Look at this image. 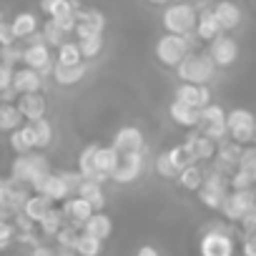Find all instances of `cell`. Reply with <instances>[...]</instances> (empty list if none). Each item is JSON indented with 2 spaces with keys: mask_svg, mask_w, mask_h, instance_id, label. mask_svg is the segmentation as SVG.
Returning <instances> with one entry per match:
<instances>
[{
  "mask_svg": "<svg viewBox=\"0 0 256 256\" xmlns=\"http://www.w3.org/2000/svg\"><path fill=\"white\" fill-rule=\"evenodd\" d=\"M176 73H178V78H181L184 83L206 86V83L214 78V73H216V63H214V58H211L208 53L194 50V53H188V56L178 63Z\"/></svg>",
  "mask_w": 256,
  "mask_h": 256,
  "instance_id": "6da1fadb",
  "label": "cell"
},
{
  "mask_svg": "<svg viewBox=\"0 0 256 256\" xmlns=\"http://www.w3.org/2000/svg\"><path fill=\"white\" fill-rule=\"evenodd\" d=\"M196 23H198V13L191 3H174L164 13V28L166 33H174V36L196 33Z\"/></svg>",
  "mask_w": 256,
  "mask_h": 256,
  "instance_id": "7a4b0ae2",
  "label": "cell"
},
{
  "mask_svg": "<svg viewBox=\"0 0 256 256\" xmlns=\"http://www.w3.org/2000/svg\"><path fill=\"white\" fill-rule=\"evenodd\" d=\"M226 128H228V138L236 141L238 146H254L256 138V116L246 108H234L226 116Z\"/></svg>",
  "mask_w": 256,
  "mask_h": 256,
  "instance_id": "3957f363",
  "label": "cell"
},
{
  "mask_svg": "<svg viewBox=\"0 0 256 256\" xmlns=\"http://www.w3.org/2000/svg\"><path fill=\"white\" fill-rule=\"evenodd\" d=\"M50 174V166L46 161V156L40 154H26V156H18L13 161V168H10V178L26 184V186H33L40 176Z\"/></svg>",
  "mask_w": 256,
  "mask_h": 256,
  "instance_id": "277c9868",
  "label": "cell"
},
{
  "mask_svg": "<svg viewBox=\"0 0 256 256\" xmlns=\"http://www.w3.org/2000/svg\"><path fill=\"white\" fill-rule=\"evenodd\" d=\"M188 53H194V50L188 48L186 36L166 33V36H161L158 43H156V58H158L166 68H178V63H181Z\"/></svg>",
  "mask_w": 256,
  "mask_h": 256,
  "instance_id": "5b68a950",
  "label": "cell"
},
{
  "mask_svg": "<svg viewBox=\"0 0 256 256\" xmlns=\"http://www.w3.org/2000/svg\"><path fill=\"white\" fill-rule=\"evenodd\" d=\"M28 46L23 48V63L28 66V68H33V70H38V73H53V58H50V46L43 40V36H30L28 40H26Z\"/></svg>",
  "mask_w": 256,
  "mask_h": 256,
  "instance_id": "8992f818",
  "label": "cell"
},
{
  "mask_svg": "<svg viewBox=\"0 0 256 256\" xmlns=\"http://www.w3.org/2000/svg\"><path fill=\"white\" fill-rule=\"evenodd\" d=\"M226 116L221 106L208 103L201 113H198V131L214 141H224L228 136V128H226Z\"/></svg>",
  "mask_w": 256,
  "mask_h": 256,
  "instance_id": "52a82bcc",
  "label": "cell"
},
{
  "mask_svg": "<svg viewBox=\"0 0 256 256\" xmlns=\"http://www.w3.org/2000/svg\"><path fill=\"white\" fill-rule=\"evenodd\" d=\"M36 194H43V196H48L50 201H66V198H70L73 196V188H70V184L66 181V176L63 174H46V176H40L33 186H30Z\"/></svg>",
  "mask_w": 256,
  "mask_h": 256,
  "instance_id": "ba28073f",
  "label": "cell"
},
{
  "mask_svg": "<svg viewBox=\"0 0 256 256\" xmlns=\"http://www.w3.org/2000/svg\"><path fill=\"white\" fill-rule=\"evenodd\" d=\"M256 206V191H228L221 214L228 221H244V216Z\"/></svg>",
  "mask_w": 256,
  "mask_h": 256,
  "instance_id": "9c48e42d",
  "label": "cell"
},
{
  "mask_svg": "<svg viewBox=\"0 0 256 256\" xmlns=\"http://www.w3.org/2000/svg\"><path fill=\"white\" fill-rule=\"evenodd\" d=\"M141 171H144V154H120L110 178L116 184H134L141 176Z\"/></svg>",
  "mask_w": 256,
  "mask_h": 256,
  "instance_id": "30bf717a",
  "label": "cell"
},
{
  "mask_svg": "<svg viewBox=\"0 0 256 256\" xmlns=\"http://www.w3.org/2000/svg\"><path fill=\"white\" fill-rule=\"evenodd\" d=\"M208 56L214 58L216 68H228V66L236 60V56H238V43H236L231 36L221 33L216 40H211V46H208Z\"/></svg>",
  "mask_w": 256,
  "mask_h": 256,
  "instance_id": "8fae6325",
  "label": "cell"
},
{
  "mask_svg": "<svg viewBox=\"0 0 256 256\" xmlns=\"http://www.w3.org/2000/svg\"><path fill=\"white\" fill-rule=\"evenodd\" d=\"M113 148L118 154H144L146 151V141L144 134L138 131L136 126H123L120 131L113 138Z\"/></svg>",
  "mask_w": 256,
  "mask_h": 256,
  "instance_id": "7c38bea8",
  "label": "cell"
},
{
  "mask_svg": "<svg viewBox=\"0 0 256 256\" xmlns=\"http://www.w3.org/2000/svg\"><path fill=\"white\" fill-rule=\"evenodd\" d=\"M106 28V16L96 8H83L78 13V23H76V36L78 38H90V36H103Z\"/></svg>",
  "mask_w": 256,
  "mask_h": 256,
  "instance_id": "4fadbf2b",
  "label": "cell"
},
{
  "mask_svg": "<svg viewBox=\"0 0 256 256\" xmlns=\"http://www.w3.org/2000/svg\"><path fill=\"white\" fill-rule=\"evenodd\" d=\"M201 256H234V241L224 231H208L201 238Z\"/></svg>",
  "mask_w": 256,
  "mask_h": 256,
  "instance_id": "5bb4252c",
  "label": "cell"
},
{
  "mask_svg": "<svg viewBox=\"0 0 256 256\" xmlns=\"http://www.w3.org/2000/svg\"><path fill=\"white\" fill-rule=\"evenodd\" d=\"M63 214H66V221L76 228H83V224L96 214V208L83 198V196H70L63 201Z\"/></svg>",
  "mask_w": 256,
  "mask_h": 256,
  "instance_id": "9a60e30c",
  "label": "cell"
},
{
  "mask_svg": "<svg viewBox=\"0 0 256 256\" xmlns=\"http://www.w3.org/2000/svg\"><path fill=\"white\" fill-rule=\"evenodd\" d=\"M176 100L196 108V110H204L208 103H211V90L206 86H196V83H181L176 88Z\"/></svg>",
  "mask_w": 256,
  "mask_h": 256,
  "instance_id": "2e32d148",
  "label": "cell"
},
{
  "mask_svg": "<svg viewBox=\"0 0 256 256\" xmlns=\"http://www.w3.org/2000/svg\"><path fill=\"white\" fill-rule=\"evenodd\" d=\"M13 88H16L18 96H23V93H40V88H43V73L23 66V68H18L13 73Z\"/></svg>",
  "mask_w": 256,
  "mask_h": 256,
  "instance_id": "e0dca14e",
  "label": "cell"
},
{
  "mask_svg": "<svg viewBox=\"0 0 256 256\" xmlns=\"http://www.w3.org/2000/svg\"><path fill=\"white\" fill-rule=\"evenodd\" d=\"M18 108L23 113V118L30 123V120H40L46 118V110H48V103L40 93H23L18 96Z\"/></svg>",
  "mask_w": 256,
  "mask_h": 256,
  "instance_id": "ac0fdd59",
  "label": "cell"
},
{
  "mask_svg": "<svg viewBox=\"0 0 256 256\" xmlns=\"http://www.w3.org/2000/svg\"><path fill=\"white\" fill-rule=\"evenodd\" d=\"M186 144L191 146V151H194L196 161H214V158H216V154H218V141H214V138L204 136L201 131H198V134H191V136L186 138Z\"/></svg>",
  "mask_w": 256,
  "mask_h": 256,
  "instance_id": "d6986e66",
  "label": "cell"
},
{
  "mask_svg": "<svg viewBox=\"0 0 256 256\" xmlns=\"http://www.w3.org/2000/svg\"><path fill=\"white\" fill-rule=\"evenodd\" d=\"M214 13H216L218 26H221L224 33L238 28V23H241V10H238L236 3H231V0H221V3H216L214 6Z\"/></svg>",
  "mask_w": 256,
  "mask_h": 256,
  "instance_id": "ffe728a7",
  "label": "cell"
},
{
  "mask_svg": "<svg viewBox=\"0 0 256 256\" xmlns=\"http://www.w3.org/2000/svg\"><path fill=\"white\" fill-rule=\"evenodd\" d=\"M10 148L18 156L33 154V148H36V134H33V126L30 123H23L20 128H16V131L10 134Z\"/></svg>",
  "mask_w": 256,
  "mask_h": 256,
  "instance_id": "44dd1931",
  "label": "cell"
},
{
  "mask_svg": "<svg viewBox=\"0 0 256 256\" xmlns=\"http://www.w3.org/2000/svg\"><path fill=\"white\" fill-rule=\"evenodd\" d=\"M221 33H224V30H221V26H218V18H216L214 8H211V10H201V13H198V23H196V38L211 43V40H216Z\"/></svg>",
  "mask_w": 256,
  "mask_h": 256,
  "instance_id": "7402d4cb",
  "label": "cell"
},
{
  "mask_svg": "<svg viewBox=\"0 0 256 256\" xmlns=\"http://www.w3.org/2000/svg\"><path fill=\"white\" fill-rule=\"evenodd\" d=\"M96 154H98V146H96V144L86 146V148L80 151V156H78V171H80V176H83V178L103 184L106 178L98 174V166H96Z\"/></svg>",
  "mask_w": 256,
  "mask_h": 256,
  "instance_id": "603a6c76",
  "label": "cell"
},
{
  "mask_svg": "<svg viewBox=\"0 0 256 256\" xmlns=\"http://www.w3.org/2000/svg\"><path fill=\"white\" fill-rule=\"evenodd\" d=\"M168 113H171V118H174L176 126H181V128H196L201 110H196V108H191V106H186L181 100H174L168 106Z\"/></svg>",
  "mask_w": 256,
  "mask_h": 256,
  "instance_id": "cb8c5ba5",
  "label": "cell"
},
{
  "mask_svg": "<svg viewBox=\"0 0 256 256\" xmlns=\"http://www.w3.org/2000/svg\"><path fill=\"white\" fill-rule=\"evenodd\" d=\"M10 30H13L16 40H28L30 36L38 33V18L33 13H18L10 20Z\"/></svg>",
  "mask_w": 256,
  "mask_h": 256,
  "instance_id": "d4e9b609",
  "label": "cell"
},
{
  "mask_svg": "<svg viewBox=\"0 0 256 256\" xmlns=\"http://www.w3.org/2000/svg\"><path fill=\"white\" fill-rule=\"evenodd\" d=\"M86 76V63H78V66H63L56 60L53 66V78L58 86H76L78 80H83Z\"/></svg>",
  "mask_w": 256,
  "mask_h": 256,
  "instance_id": "484cf974",
  "label": "cell"
},
{
  "mask_svg": "<svg viewBox=\"0 0 256 256\" xmlns=\"http://www.w3.org/2000/svg\"><path fill=\"white\" fill-rule=\"evenodd\" d=\"M40 10L48 18H60L66 13H80V0H40Z\"/></svg>",
  "mask_w": 256,
  "mask_h": 256,
  "instance_id": "4316f807",
  "label": "cell"
},
{
  "mask_svg": "<svg viewBox=\"0 0 256 256\" xmlns=\"http://www.w3.org/2000/svg\"><path fill=\"white\" fill-rule=\"evenodd\" d=\"M23 113L18 108V103H0V131L13 134L16 128L23 126Z\"/></svg>",
  "mask_w": 256,
  "mask_h": 256,
  "instance_id": "83f0119b",
  "label": "cell"
},
{
  "mask_svg": "<svg viewBox=\"0 0 256 256\" xmlns=\"http://www.w3.org/2000/svg\"><path fill=\"white\" fill-rule=\"evenodd\" d=\"M118 151L113 146H98V154H96V166H98V174L108 181L118 166Z\"/></svg>",
  "mask_w": 256,
  "mask_h": 256,
  "instance_id": "f1b7e54d",
  "label": "cell"
},
{
  "mask_svg": "<svg viewBox=\"0 0 256 256\" xmlns=\"http://www.w3.org/2000/svg\"><path fill=\"white\" fill-rule=\"evenodd\" d=\"M110 231H113V224H110V218H108L103 211H96V214L83 224V234H90V236H96V238H100V241H106V238L110 236Z\"/></svg>",
  "mask_w": 256,
  "mask_h": 256,
  "instance_id": "f546056e",
  "label": "cell"
},
{
  "mask_svg": "<svg viewBox=\"0 0 256 256\" xmlns=\"http://www.w3.org/2000/svg\"><path fill=\"white\" fill-rule=\"evenodd\" d=\"M50 208H53V201H50L48 196H43V194H33V196L28 198V204H26L23 214H26L30 221L40 224V221H43V216H46Z\"/></svg>",
  "mask_w": 256,
  "mask_h": 256,
  "instance_id": "4dcf8cb0",
  "label": "cell"
},
{
  "mask_svg": "<svg viewBox=\"0 0 256 256\" xmlns=\"http://www.w3.org/2000/svg\"><path fill=\"white\" fill-rule=\"evenodd\" d=\"M76 196H83L96 211H100L103 204H106V196H103V188H100L98 181H88V178H83L80 186H78V194H76Z\"/></svg>",
  "mask_w": 256,
  "mask_h": 256,
  "instance_id": "1f68e13d",
  "label": "cell"
},
{
  "mask_svg": "<svg viewBox=\"0 0 256 256\" xmlns=\"http://www.w3.org/2000/svg\"><path fill=\"white\" fill-rule=\"evenodd\" d=\"M204 181H206V174H204V168H198V164H196V166H188V168H184V171L178 174L181 188L194 191V194H198V188L204 186Z\"/></svg>",
  "mask_w": 256,
  "mask_h": 256,
  "instance_id": "d6a6232c",
  "label": "cell"
},
{
  "mask_svg": "<svg viewBox=\"0 0 256 256\" xmlns=\"http://www.w3.org/2000/svg\"><path fill=\"white\" fill-rule=\"evenodd\" d=\"M66 224H68V221H66L63 208H50V211L43 216V221H40L38 226H40V231H43L46 236H58V231H60Z\"/></svg>",
  "mask_w": 256,
  "mask_h": 256,
  "instance_id": "836d02e7",
  "label": "cell"
},
{
  "mask_svg": "<svg viewBox=\"0 0 256 256\" xmlns=\"http://www.w3.org/2000/svg\"><path fill=\"white\" fill-rule=\"evenodd\" d=\"M168 156H171V161L176 164L178 171H184V168H188V166H196V156H194V151H191L188 144H181V146L168 148Z\"/></svg>",
  "mask_w": 256,
  "mask_h": 256,
  "instance_id": "e575fe53",
  "label": "cell"
},
{
  "mask_svg": "<svg viewBox=\"0 0 256 256\" xmlns=\"http://www.w3.org/2000/svg\"><path fill=\"white\" fill-rule=\"evenodd\" d=\"M76 251H78V256H100L103 254V241L80 231V238L76 244Z\"/></svg>",
  "mask_w": 256,
  "mask_h": 256,
  "instance_id": "d590c367",
  "label": "cell"
},
{
  "mask_svg": "<svg viewBox=\"0 0 256 256\" xmlns=\"http://www.w3.org/2000/svg\"><path fill=\"white\" fill-rule=\"evenodd\" d=\"M33 126V134H36V148H48L53 141V126L50 120L40 118V120H30Z\"/></svg>",
  "mask_w": 256,
  "mask_h": 256,
  "instance_id": "8d00e7d4",
  "label": "cell"
},
{
  "mask_svg": "<svg viewBox=\"0 0 256 256\" xmlns=\"http://www.w3.org/2000/svg\"><path fill=\"white\" fill-rule=\"evenodd\" d=\"M83 60H86V58H83L78 43L66 40V43L58 48V63H63V66H78V63H83Z\"/></svg>",
  "mask_w": 256,
  "mask_h": 256,
  "instance_id": "74e56055",
  "label": "cell"
},
{
  "mask_svg": "<svg viewBox=\"0 0 256 256\" xmlns=\"http://www.w3.org/2000/svg\"><path fill=\"white\" fill-rule=\"evenodd\" d=\"M40 36H43V40L50 46V48H60L63 43H66V30H60L58 28V23L50 18V20H46V26H43V30H40Z\"/></svg>",
  "mask_w": 256,
  "mask_h": 256,
  "instance_id": "f35d334b",
  "label": "cell"
},
{
  "mask_svg": "<svg viewBox=\"0 0 256 256\" xmlns=\"http://www.w3.org/2000/svg\"><path fill=\"white\" fill-rule=\"evenodd\" d=\"M78 46H80V53L86 60L90 58H98L100 50H103V36H90V38H78Z\"/></svg>",
  "mask_w": 256,
  "mask_h": 256,
  "instance_id": "ab89813d",
  "label": "cell"
},
{
  "mask_svg": "<svg viewBox=\"0 0 256 256\" xmlns=\"http://www.w3.org/2000/svg\"><path fill=\"white\" fill-rule=\"evenodd\" d=\"M231 191H256V178L248 171L236 168L231 174Z\"/></svg>",
  "mask_w": 256,
  "mask_h": 256,
  "instance_id": "60d3db41",
  "label": "cell"
},
{
  "mask_svg": "<svg viewBox=\"0 0 256 256\" xmlns=\"http://www.w3.org/2000/svg\"><path fill=\"white\" fill-rule=\"evenodd\" d=\"M156 171L164 176V178H178V168H176V164L171 161V156H168V151H164V154H158L156 156Z\"/></svg>",
  "mask_w": 256,
  "mask_h": 256,
  "instance_id": "b9f144b4",
  "label": "cell"
},
{
  "mask_svg": "<svg viewBox=\"0 0 256 256\" xmlns=\"http://www.w3.org/2000/svg\"><path fill=\"white\" fill-rule=\"evenodd\" d=\"M58 246H63V248H76V244H78V238H80V234H78V228L76 226H70V224H66L60 231H58Z\"/></svg>",
  "mask_w": 256,
  "mask_h": 256,
  "instance_id": "7bdbcfd3",
  "label": "cell"
},
{
  "mask_svg": "<svg viewBox=\"0 0 256 256\" xmlns=\"http://www.w3.org/2000/svg\"><path fill=\"white\" fill-rule=\"evenodd\" d=\"M238 168L248 171V174H256V146H244L241 158H238Z\"/></svg>",
  "mask_w": 256,
  "mask_h": 256,
  "instance_id": "ee69618b",
  "label": "cell"
},
{
  "mask_svg": "<svg viewBox=\"0 0 256 256\" xmlns=\"http://www.w3.org/2000/svg\"><path fill=\"white\" fill-rule=\"evenodd\" d=\"M18 60H23V50L20 48H16V43L13 46H6V48H0V63L3 66H16Z\"/></svg>",
  "mask_w": 256,
  "mask_h": 256,
  "instance_id": "f6af8a7d",
  "label": "cell"
},
{
  "mask_svg": "<svg viewBox=\"0 0 256 256\" xmlns=\"http://www.w3.org/2000/svg\"><path fill=\"white\" fill-rule=\"evenodd\" d=\"M16 238V226L13 221H0V251H6Z\"/></svg>",
  "mask_w": 256,
  "mask_h": 256,
  "instance_id": "bcb514c9",
  "label": "cell"
},
{
  "mask_svg": "<svg viewBox=\"0 0 256 256\" xmlns=\"http://www.w3.org/2000/svg\"><path fill=\"white\" fill-rule=\"evenodd\" d=\"M13 43H16V36H13L10 26H8V23H3V26H0V48L13 46Z\"/></svg>",
  "mask_w": 256,
  "mask_h": 256,
  "instance_id": "7dc6e473",
  "label": "cell"
},
{
  "mask_svg": "<svg viewBox=\"0 0 256 256\" xmlns=\"http://www.w3.org/2000/svg\"><path fill=\"white\" fill-rule=\"evenodd\" d=\"M30 256H58V248H50V246H43V244H38V246H33Z\"/></svg>",
  "mask_w": 256,
  "mask_h": 256,
  "instance_id": "c3c4849f",
  "label": "cell"
},
{
  "mask_svg": "<svg viewBox=\"0 0 256 256\" xmlns=\"http://www.w3.org/2000/svg\"><path fill=\"white\" fill-rule=\"evenodd\" d=\"M244 256H256V236H248L246 241H244Z\"/></svg>",
  "mask_w": 256,
  "mask_h": 256,
  "instance_id": "681fc988",
  "label": "cell"
},
{
  "mask_svg": "<svg viewBox=\"0 0 256 256\" xmlns=\"http://www.w3.org/2000/svg\"><path fill=\"white\" fill-rule=\"evenodd\" d=\"M136 256H158V248H154V246H141V248L136 251Z\"/></svg>",
  "mask_w": 256,
  "mask_h": 256,
  "instance_id": "f907efd6",
  "label": "cell"
},
{
  "mask_svg": "<svg viewBox=\"0 0 256 256\" xmlns=\"http://www.w3.org/2000/svg\"><path fill=\"white\" fill-rule=\"evenodd\" d=\"M10 211H6V208H0V221H10Z\"/></svg>",
  "mask_w": 256,
  "mask_h": 256,
  "instance_id": "816d5d0a",
  "label": "cell"
},
{
  "mask_svg": "<svg viewBox=\"0 0 256 256\" xmlns=\"http://www.w3.org/2000/svg\"><path fill=\"white\" fill-rule=\"evenodd\" d=\"M148 3H151V6H166L168 0H148Z\"/></svg>",
  "mask_w": 256,
  "mask_h": 256,
  "instance_id": "f5cc1de1",
  "label": "cell"
},
{
  "mask_svg": "<svg viewBox=\"0 0 256 256\" xmlns=\"http://www.w3.org/2000/svg\"><path fill=\"white\" fill-rule=\"evenodd\" d=\"M3 23H6V20H3V13H0V26H3Z\"/></svg>",
  "mask_w": 256,
  "mask_h": 256,
  "instance_id": "db71d44e",
  "label": "cell"
},
{
  "mask_svg": "<svg viewBox=\"0 0 256 256\" xmlns=\"http://www.w3.org/2000/svg\"><path fill=\"white\" fill-rule=\"evenodd\" d=\"M254 146H256V138H254Z\"/></svg>",
  "mask_w": 256,
  "mask_h": 256,
  "instance_id": "11a10c76",
  "label": "cell"
},
{
  "mask_svg": "<svg viewBox=\"0 0 256 256\" xmlns=\"http://www.w3.org/2000/svg\"><path fill=\"white\" fill-rule=\"evenodd\" d=\"M254 236H256V234H254Z\"/></svg>",
  "mask_w": 256,
  "mask_h": 256,
  "instance_id": "9f6ffc18",
  "label": "cell"
}]
</instances>
